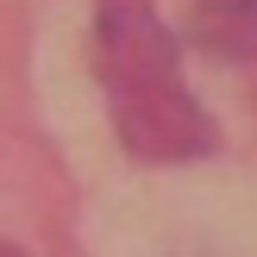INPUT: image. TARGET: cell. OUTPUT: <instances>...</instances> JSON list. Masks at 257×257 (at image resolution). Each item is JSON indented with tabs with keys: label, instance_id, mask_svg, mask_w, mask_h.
<instances>
[{
	"label": "cell",
	"instance_id": "cell-1",
	"mask_svg": "<svg viewBox=\"0 0 257 257\" xmlns=\"http://www.w3.org/2000/svg\"><path fill=\"white\" fill-rule=\"evenodd\" d=\"M94 69L107 88L113 132L145 163H188L220 145L207 107L182 82V44L151 0H100Z\"/></svg>",
	"mask_w": 257,
	"mask_h": 257
},
{
	"label": "cell",
	"instance_id": "cell-2",
	"mask_svg": "<svg viewBox=\"0 0 257 257\" xmlns=\"http://www.w3.org/2000/svg\"><path fill=\"white\" fill-rule=\"evenodd\" d=\"M195 38L220 57H257V0H201Z\"/></svg>",
	"mask_w": 257,
	"mask_h": 257
},
{
	"label": "cell",
	"instance_id": "cell-3",
	"mask_svg": "<svg viewBox=\"0 0 257 257\" xmlns=\"http://www.w3.org/2000/svg\"><path fill=\"white\" fill-rule=\"evenodd\" d=\"M0 257H25V251H13V245H7V238H0Z\"/></svg>",
	"mask_w": 257,
	"mask_h": 257
}]
</instances>
